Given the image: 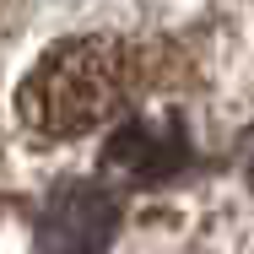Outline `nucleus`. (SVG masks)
<instances>
[{
  "label": "nucleus",
  "mask_w": 254,
  "mask_h": 254,
  "mask_svg": "<svg viewBox=\"0 0 254 254\" xmlns=\"http://www.w3.org/2000/svg\"><path fill=\"white\" fill-rule=\"evenodd\" d=\"M135 98V49L119 38H70L49 49L16 92V114L54 141L87 135Z\"/></svg>",
  "instance_id": "nucleus-1"
},
{
  "label": "nucleus",
  "mask_w": 254,
  "mask_h": 254,
  "mask_svg": "<svg viewBox=\"0 0 254 254\" xmlns=\"http://www.w3.org/2000/svg\"><path fill=\"white\" fill-rule=\"evenodd\" d=\"M119 227V205L98 184H60L38 216V254H103Z\"/></svg>",
  "instance_id": "nucleus-2"
},
{
  "label": "nucleus",
  "mask_w": 254,
  "mask_h": 254,
  "mask_svg": "<svg viewBox=\"0 0 254 254\" xmlns=\"http://www.w3.org/2000/svg\"><path fill=\"white\" fill-rule=\"evenodd\" d=\"M103 162L135 184H157V179H173L184 162H190V135L179 119H125L108 146Z\"/></svg>",
  "instance_id": "nucleus-3"
}]
</instances>
